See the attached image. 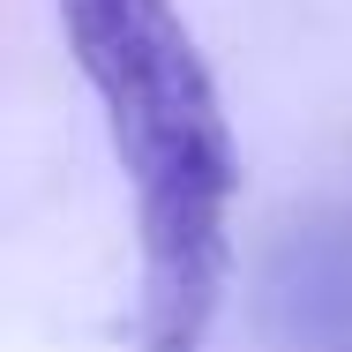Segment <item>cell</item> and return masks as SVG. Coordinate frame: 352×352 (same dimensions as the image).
I'll return each mask as SVG.
<instances>
[{
    "label": "cell",
    "instance_id": "obj_1",
    "mask_svg": "<svg viewBox=\"0 0 352 352\" xmlns=\"http://www.w3.org/2000/svg\"><path fill=\"white\" fill-rule=\"evenodd\" d=\"M60 30L135 203V338L142 352H203L232 285L240 195L217 75L173 0H60Z\"/></svg>",
    "mask_w": 352,
    "mask_h": 352
}]
</instances>
